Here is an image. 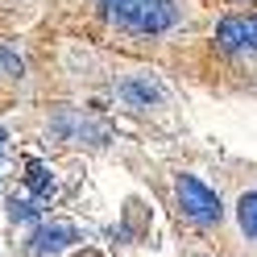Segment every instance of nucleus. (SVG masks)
Instances as JSON below:
<instances>
[{
	"instance_id": "1",
	"label": "nucleus",
	"mask_w": 257,
	"mask_h": 257,
	"mask_svg": "<svg viewBox=\"0 0 257 257\" xmlns=\"http://www.w3.org/2000/svg\"><path fill=\"white\" fill-rule=\"evenodd\" d=\"M100 17L128 38H166L183 25L179 0H95Z\"/></svg>"
},
{
	"instance_id": "2",
	"label": "nucleus",
	"mask_w": 257,
	"mask_h": 257,
	"mask_svg": "<svg viewBox=\"0 0 257 257\" xmlns=\"http://www.w3.org/2000/svg\"><path fill=\"white\" fill-rule=\"evenodd\" d=\"M174 207H179V220H187L195 232L203 236H216L220 232V224H224V203L212 187H207L203 179H195V174H187V170H174Z\"/></svg>"
},
{
	"instance_id": "3",
	"label": "nucleus",
	"mask_w": 257,
	"mask_h": 257,
	"mask_svg": "<svg viewBox=\"0 0 257 257\" xmlns=\"http://www.w3.org/2000/svg\"><path fill=\"white\" fill-rule=\"evenodd\" d=\"M50 133L58 141H67V146H104L108 141V128L79 108H58L50 120Z\"/></svg>"
},
{
	"instance_id": "4",
	"label": "nucleus",
	"mask_w": 257,
	"mask_h": 257,
	"mask_svg": "<svg viewBox=\"0 0 257 257\" xmlns=\"http://www.w3.org/2000/svg\"><path fill=\"white\" fill-rule=\"evenodd\" d=\"M216 50H224V54H257V13H228V17H220Z\"/></svg>"
},
{
	"instance_id": "5",
	"label": "nucleus",
	"mask_w": 257,
	"mask_h": 257,
	"mask_svg": "<svg viewBox=\"0 0 257 257\" xmlns=\"http://www.w3.org/2000/svg\"><path fill=\"white\" fill-rule=\"evenodd\" d=\"M75 240H79V228H71V224H42L29 240V253H58Z\"/></svg>"
},
{
	"instance_id": "6",
	"label": "nucleus",
	"mask_w": 257,
	"mask_h": 257,
	"mask_svg": "<svg viewBox=\"0 0 257 257\" xmlns=\"http://www.w3.org/2000/svg\"><path fill=\"white\" fill-rule=\"evenodd\" d=\"M232 212H236V228H240V236H245L249 245H257V183L236 191Z\"/></svg>"
},
{
	"instance_id": "7",
	"label": "nucleus",
	"mask_w": 257,
	"mask_h": 257,
	"mask_svg": "<svg viewBox=\"0 0 257 257\" xmlns=\"http://www.w3.org/2000/svg\"><path fill=\"white\" fill-rule=\"evenodd\" d=\"M25 187L34 191L38 199H50L54 195V179H50V170L38 166V162H29V174H25Z\"/></svg>"
},
{
	"instance_id": "8",
	"label": "nucleus",
	"mask_w": 257,
	"mask_h": 257,
	"mask_svg": "<svg viewBox=\"0 0 257 257\" xmlns=\"http://www.w3.org/2000/svg\"><path fill=\"white\" fill-rule=\"evenodd\" d=\"M42 212H38V203L34 199H17V195H13L9 199V220H21V224H34Z\"/></svg>"
},
{
	"instance_id": "9",
	"label": "nucleus",
	"mask_w": 257,
	"mask_h": 257,
	"mask_svg": "<svg viewBox=\"0 0 257 257\" xmlns=\"http://www.w3.org/2000/svg\"><path fill=\"white\" fill-rule=\"evenodd\" d=\"M0 67H5V71H9L13 79H21V75H25V67H21V58L13 54L9 46H0Z\"/></svg>"
},
{
	"instance_id": "10",
	"label": "nucleus",
	"mask_w": 257,
	"mask_h": 257,
	"mask_svg": "<svg viewBox=\"0 0 257 257\" xmlns=\"http://www.w3.org/2000/svg\"><path fill=\"white\" fill-rule=\"evenodd\" d=\"M0 154H5V128H0Z\"/></svg>"
}]
</instances>
